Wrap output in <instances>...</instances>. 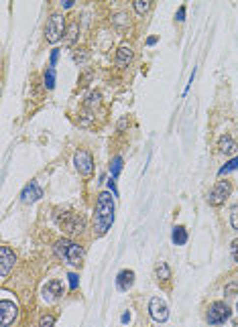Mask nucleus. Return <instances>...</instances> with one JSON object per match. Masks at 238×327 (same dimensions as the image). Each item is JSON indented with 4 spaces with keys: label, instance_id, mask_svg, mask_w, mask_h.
Returning <instances> with one entry per match:
<instances>
[{
    "label": "nucleus",
    "instance_id": "1",
    "mask_svg": "<svg viewBox=\"0 0 238 327\" xmlns=\"http://www.w3.org/2000/svg\"><path fill=\"white\" fill-rule=\"evenodd\" d=\"M114 221V199L112 193L102 191L96 201V214H94V232L96 236H104Z\"/></svg>",
    "mask_w": 238,
    "mask_h": 327
},
{
    "label": "nucleus",
    "instance_id": "2",
    "mask_svg": "<svg viewBox=\"0 0 238 327\" xmlns=\"http://www.w3.org/2000/svg\"><path fill=\"white\" fill-rule=\"evenodd\" d=\"M55 254L61 258L63 262L71 264V266H80L82 260H84V250H82V246L76 244V242H71V240H67V238H63V240H59V242L55 244Z\"/></svg>",
    "mask_w": 238,
    "mask_h": 327
},
{
    "label": "nucleus",
    "instance_id": "3",
    "mask_svg": "<svg viewBox=\"0 0 238 327\" xmlns=\"http://www.w3.org/2000/svg\"><path fill=\"white\" fill-rule=\"evenodd\" d=\"M63 31H65L63 17H61V14H53V17L47 21V25H45V37H47V41L49 43H57L59 39H61Z\"/></svg>",
    "mask_w": 238,
    "mask_h": 327
},
{
    "label": "nucleus",
    "instance_id": "4",
    "mask_svg": "<svg viewBox=\"0 0 238 327\" xmlns=\"http://www.w3.org/2000/svg\"><path fill=\"white\" fill-rule=\"evenodd\" d=\"M226 319H230V307L226 303H222V301L212 303L210 309H208V323H210V325H220V323H224Z\"/></svg>",
    "mask_w": 238,
    "mask_h": 327
},
{
    "label": "nucleus",
    "instance_id": "5",
    "mask_svg": "<svg viewBox=\"0 0 238 327\" xmlns=\"http://www.w3.org/2000/svg\"><path fill=\"white\" fill-rule=\"evenodd\" d=\"M230 191H232V185L228 181H218L212 187L210 195H208V203H210V205H222L226 201V197L230 195Z\"/></svg>",
    "mask_w": 238,
    "mask_h": 327
},
{
    "label": "nucleus",
    "instance_id": "6",
    "mask_svg": "<svg viewBox=\"0 0 238 327\" xmlns=\"http://www.w3.org/2000/svg\"><path fill=\"white\" fill-rule=\"evenodd\" d=\"M73 165L84 177H90L94 173V159L88 151H78L76 157H73Z\"/></svg>",
    "mask_w": 238,
    "mask_h": 327
},
{
    "label": "nucleus",
    "instance_id": "7",
    "mask_svg": "<svg viewBox=\"0 0 238 327\" xmlns=\"http://www.w3.org/2000/svg\"><path fill=\"white\" fill-rule=\"evenodd\" d=\"M149 313H151V317L157 323H163V321H167V317H169V307H167V303L163 299L153 297L151 303H149Z\"/></svg>",
    "mask_w": 238,
    "mask_h": 327
},
{
    "label": "nucleus",
    "instance_id": "8",
    "mask_svg": "<svg viewBox=\"0 0 238 327\" xmlns=\"http://www.w3.org/2000/svg\"><path fill=\"white\" fill-rule=\"evenodd\" d=\"M17 315H19V307L14 305L12 301H8V299L0 301V325L8 327L14 319H17Z\"/></svg>",
    "mask_w": 238,
    "mask_h": 327
},
{
    "label": "nucleus",
    "instance_id": "9",
    "mask_svg": "<svg viewBox=\"0 0 238 327\" xmlns=\"http://www.w3.org/2000/svg\"><path fill=\"white\" fill-rule=\"evenodd\" d=\"M59 224H61L67 232H71V234H80L82 230H84V226H86V221H84V218L80 216V214H73V212H67L65 216H63V219H57Z\"/></svg>",
    "mask_w": 238,
    "mask_h": 327
},
{
    "label": "nucleus",
    "instance_id": "10",
    "mask_svg": "<svg viewBox=\"0 0 238 327\" xmlns=\"http://www.w3.org/2000/svg\"><path fill=\"white\" fill-rule=\"evenodd\" d=\"M41 197H43V189L39 187L37 181H31L29 185H25V189L21 191V201L23 203H35Z\"/></svg>",
    "mask_w": 238,
    "mask_h": 327
},
{
    "label": "nucleus",
    "instance_id": "11",
    "mask_svg": "<svg viewBox=\"0 0 238 327\" xmlns=\"http://www.w3.org/2000/svg\"><path fill=\"white\" fill-rule=\"evenodd\" d=\"M0 256H2V264H0V276L6 278L8 272H10V269L14 266V262H17V256H14V252L8 246L0 248Z\"/></svg>",
    "mask_w": 238,
    "mask_h": 327
},
{
    "label": "nucleus",
    "instance_id": "12",
    "mask_svg": "<svg viewBox=\"0 0 238 327\" xmlns=\"http://www.w3.org/2000/svg\"><path fill=\"white\" fill-rule=\"evenodd\" d=\"M63 295V285H61V280H49L45 287H43V297H45V301H53L57 299V297H61Z\"/></svg>",
    "mask_w": 238,
    "mask_h": 327
},
{
    "label": "nucleus",
    "instance_id": "13",
    "mask_svg": "<svg viewBox=\"0 0 238 327\" xmlns=\"http://www.w3.org/2000/svg\"><path fill=\"white\" fill-rule=\"evenodd\" d=\"M132 285H135V272L132 271H122L116 276V287L120 291H128Z\"/></svg>",
    "mask_w": 238,
    "mask_h": 327
},
{
    "label": "nucleus",
    "instance_id": "14",
    "mask_svg": "<svg viewBox=\"0 0 238 327\" xmlns=\"http://www.w3.org/2000/svg\"><path fill=\"white\" fill-rule=\"evenodd\" d=\"M132 61V49L128 45H120L116 51V65L118 67H126Z\"/></svg>",
    "mask_w": 238,
    "mask_h": 327
},
{
    "label": "nucleus",
    "instance_id": "15",
    "mask_svg": "<svg viewBox=\"0 0 238 327\" xmlns=\"http://www.w3.org/2000/svg\"><path fill=\"white\" fill-rule=\"evenodd\" d=\"M218 148L224 155H234L238 146H236V140L230 135H224V136H220V140H218Z\"/></svg>",
    "mask_w": 238,
    "mask_h": 327
},
{
    "label": "nucleus",
    "instance_id": "16",
    "mask_svg": "<svg viewBox=\"0 0 238 327\" xmlns=\"http://www.w3.org/2000/svg\"><path fill=\"white\" fill-rule=\"evenodd\" d=\"M171 240H173V244H177V246H183V244L187 242V232H185V228H183V226H175V228H173V234H171Z\"/></svg>",
    "mask_w": 238,
    "mask_h": 327
},
{
    "label": "nucleus",
    "instance_id": "17",
    "mask_svg": "<svg viewBox=\"0 0 238 327\" xmlns=\"http://www.w3.org/2000/svg\"><path fill=\"white\" fill-rule=\"evenodd\" d=\"M78 28H80L78 21H73V23H69V25H67V33H65V41H67V45H73V43L78 41Z\"/></svg>",
    "mask_w": 238,
    "mask_h": 327
},
{
    "label": "nucleus",
    "instance_id": "18",
    "mask_svg": "<svg viewBox=\"0 0 238 327\" xmlns=\"http://www.w3.org/2000/svg\"><path fill=\"white\" fill-rule=\"evenodd\" d=\"M155 272H157V278H161V280H169L171 278V271H169V266L165 262H159Z\"/></svg>",
    "mask_w": 238,
    "mask_h": 327
},
{
    "label": "nucleus",
    "instance_id": "19",
    "mask_svg": "<svg viewBox=\"0 0 238 327\" xmlns=\"http://www.w3.org/2000/svg\"><path fill=\"white\" fill-rule=\"evenodd\" d=\"M122 171V157H114L110 161V173H112V179H116Z\"/></svg>",
    "mask_w": 238,
    "mask_h": 327
},
{
    "label": "nucleus",
    "instance_id": "20",
    "mask_svg": "<svg viewBox=\"0 0 238 327\" xmlns=\"http://www.w3.org/2000/svg\"><path fill=\"white\" fill-rule=\"evenodd\" d=\"M132 6H135V12H137V14H145L149 8H151V2H149V0H135V2H132Z\"/></svg>",
    "mask_w": 238,
    "mask_h": 327
},
{
    "label": "nucleus",
    "instance_id": "21",
    "mask_svg": "<svg viewBox=\"0 0 238 327\" xmlns=\"http://www.w3.org/2000/svg\"><path fill=\"white\" fill-rule=\"evenodd\" d=\"M45 87L47 90H53L55 87V67H47V71H45Z\"/></svg>",
    "mask_w": 238,
    "mask_h": 327
},
{
    "label": "nucleus",
    "instance_id": "22",
    "mask_svg": "<svg viewBox=\"0 0 238 327\" xmlns=\"http://www.w3.org/2000/svg\"><path fill=\"white\" fill-rule=\"evenodd\" d=\"M238 169V157H234L232 161H228L224 167H222L220 171H218V175H226V173H230V171H236Z\"/></svg>",
    "mask_w": 238,
    "mask_h": 327
},
{
    "label": "nucleus",
    "instance_id": "23",
    "mask_svg": "<svg viewBox=\"0 0 238 327\" xmlns=\"http://www.w3.org/2000/svg\"><path fill=\"white\" fill-rule=\"evenodd\" d=\"M55 325V317L53 315H43L39 319V327H53Z\"/></svg>",
    "mask_w": 238,
    "mask_h": 327
},
{
    "label": "nucleus",
    "instance_id": "24",
    "mask_svg": "<svg viewBox=\"0 0 238 327\" xmlns=\"http://www.w3.org/2000/svg\"><path fill=\"white\" fill-rule=\"evenodd\" d=\"M230 224H232V228L238 232V203L232 207V212H230Z\"/></svg>",
    "mask_w": 238,
    "mask_h": 327
},
{
    "label": "nucleus",
    "instance_id": "25",
    "mask_svg": "<svg viewBox=\"0 0 238 327\" xmlns=\"http://www.w3.org/2000/svg\"><path fill=\"white\" fill-rule=\"evenodd\" d=\"M67 278H69V289H71V291H76V289H78V285H80V280H78L80 276H78L76 272H69V274H67Z\"/></svg>",
    "mask_w": 238,
    "mask_h": 327
},
{
    "label": "nucleus",
    "instance_id": "26",
    "mask_svg": "<svg viewBox=\"0 0 238 327\" xmlns=\"http://www.w3.org/2000/svg\"><path fill=\"white\" fill-rule=\"evenodd\" d=\"M230 254H232L234 262H238V240L232 242V246H230Z\"/></svg>",
    "mask_w": 238,
    "mask_h": 327
},
{
    "label": "nucleus",
    "instance_id": "27",
    "mask_svg": "<svg viewBox=\"0 0 238 327\" xmlns=\"http://www.w3.org/2000/svg\"><path fill=\"white\" fill-rule=\"evenodd\" d=\"M175 19L179 21V23L185 21V6H179V10H177V14H175Z\"/></svg>",
    "mask_w": 238,
    "mask_h": 327
},
{
    "label": "nucleus",
    "instance_id": "28",
    "mask_svg": "<svg viewBox=\"0 0 238 327\" xmlns=\"http://www.w3.org/2000/svg\"><path fill=\"white\" fill-rule=\"evenodd\" d=\"M57 59H59V49H53V51H51V67H55Z\"/></svg>",
    "mask_w": 238,
    "mask_h": 327
},
{
    "label": "nucleus",
    "instance_id": "29",
    "mask_svg": "<svg viewBox=\"0 0 238 327\" xmlns=\"http://www.w3.org/2000/svg\"><path fill=\"white\" fill-rule=\"evenodd\" d=\"M73 59H76V61H86L88 53H76V55H73Z\"/></svg>",
    "mask_w": 238,
    "mask_h": 327
},
{
    "label": "nucleus",
    "instance_id": "30",
    "mask_svg": "<svg viewBox=\"0 0 238 327\" xmlns=\"http://www.w3.org/2000/svg\"><path fill=\"white\" fill-rule=\"evenodd\" d=\"M59 4H61L63 8H71V6H73V0H61Z\"/></svg>",
    "mask_w": 238,
    "mask_h": 327
},
{
    "label": "nucleus",
    "instance_id": "31",
    "mask_svg": "<svg viewBox=\"0 0 238 327\" xmlns=\"http://www.w3.org/2000/svg\"><path fill=\"white\" fill-rule=\"evenodd\" d=\"M108 185H110V191H112L114 195H116V193H118V189H116V183H114V179H110V181H108Z\"/></svg>",
    "mask_w": 238,
    "mask_h": 327
},
{
    "label": "nucleus",
    "instance_id": "32",
    "mask_svg": "<svg viewBox=\"0 0 238 327\" xmlns=\"http://www.w3.org/2000/svg\"><path fill=\"white\" fill-rule=\"evenodd\" d=\"M120 321H122V323H128V321H130V313H124V315L120 317Z\"/></svg>",
    "mask_w": 238,
    "mask_h": 327
},
{
    "label": "nucleus",
    "instance_id": "33",
    "mask_svg": "<svg viewBox=\"0 0 238 327\" xmlns=\"http://www.w3.org/2000/svg\"><path fill=\"white\" fill-rule=\"evenodd\" d=\"M147 43H149V45H155V43H157V37H149Z\"/></svg>",
    "mask_w": 238,
    "mask_h": 327
},
{
    "label": "nucleus",
    "instance_id": "34",
    "mask_svg": "<svg viewBox=\"0 0 238 327\" xmlns=\"http://www.w3.org/2000/svg\"><path fill=\"white\" fill-rule=\"evenodd\" d=\"M236 309H238V303H236Z\"/></svg>",
    "mask_w": 238,
    "mask_h": 327
}]
</instances>
